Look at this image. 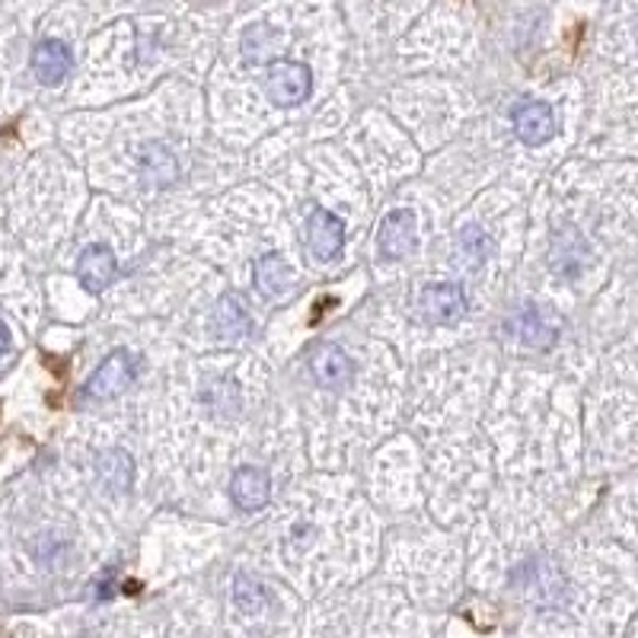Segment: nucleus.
<instances>
[{
	"label": "nucleus",
	"mask_w": 638,
	"mask_h": 638,
	"mask_svg": "<svg viewBox=\"0 0 638 638\" xmlns=\"http://www.w3.org/2000/svg\"><path fill=\"white\" fill-rule=\"evenodd\" d=\"M265 90H268V99L282 109H291V105H300L307 102L310 90H313V74L307 64L300 61H275L268 67V80H265Z\"/></svg>",
	"instance_id": "nucleus-1"
},
{
	"label": "nucleus",
	"mask_w": 638,
	"mask_h": 638,
	"mask_svg": "<svg viewBox=\"0 0 638 638\" xmlns=\"http://www.w3.org/2000/svg\"><path fill=\"white\" fill-rule=\"evenodd\" d=\"M135 384V358L128 354V351H112L102 364H99L97 371H93V377L87 380V387H84V396L87 399H115V396H122L128 387Z\"/></svg>",
	"instance_id": "nucleus-2"
},
{
	"label": "nucleus",
	"mask_w": 638,
	"mask_h": 638,
	"mask_svg": "<svg viewBox=\"0 0 638 638\" xmlns=\"http://www.w3.org/2000/svg\"><path fill=\"white\" fill-rule=\"evenodd\" d=\"M310 371H313V380L323 387V390H345L354 377V364L351 358L345 354L339 345L323 342L313 348L310 354Z\"/></svg>",
	"instance_id": "nucleus-3"
},
{
	"label": "nucleus",
	"mask_w": 638,
	"mask_h": 638,
	"mask_svg": "<svg viewBox=\"0 0 638 638\" xmlns=\"http://www.w3.org/2000/svg\"><path fill=\"white\" fill-rule=\"evenodd\" d=\"M345 243V224L336 217V214H329V211H323V208H316L313 214H310V221H307V252L313 255V259H320V262H333L339 252H342Z\"/></svg>",
	"instance_id": "nucleus-4"
},
{
	"label": "nucleus",
	"mask_w": 638,
	"mask_h": 638,
	"mask_svg": "<svg viewBox=\"0 0 638 638\" xmlns=\"http://www.w3.org/2000/svg\"><path fill=\"white\" fill-rule=\"evenodd\" d=\"M422 313L428 323L435 326H456L466 313V297L463 288L453 285V282H443V285H428L422 291Z\"/></svg>",
	"instance_id": "nucleus-5"
},
{
	"label": "nucleus",
	"mask_w": 638,
	"mask_h": 638,
	"mask_svg": "<svg viewBox=\"0 0 638 638\" xmlns=\"http://www.w3.org/2000/svg\"><path fill=\"white\" fill-rule=\"evenodd\" d=\"M508 329H511V336L517 342L530 345V348H549V345L555 342V336H559L555 320L546 310H540L537 303H524L521 310H514Z\"/></svg>",
	"instance_id": "nucleus-6"
},
{
	"label": "nucleus",
	"mask_w": 638,
	"mask_h": 638,
	"mask_svg": "<svg viewBox=\"0 0 638 638\" xmlns=\"http://www.w3.org/2000/svg\"><path fill=\"white\" fill-rule=\"evenodd\" d=\"M418 243V221H415V211L409 208H399L390 211L380 224V252L387 259H405Z\"/></svg>",
	"instance_id": "nucleus-7"
},
{
	"label": "nucleus",
	"mask_w": 638,
	"mask_h": 638,
	"mask_svg": "<svg viewBox=\"0 0 638 638\" xmlns=\"http://www.w3.org/2000/svg\"><path fill=\"white\" fill-rule=\"evenodd\" d=\"M514 132L527 148H540L555 135V115L540 99H527L514 109Z\"/></svg>",
	"instance_id": "nucleus-8"
},
{
	"label": "nucleus",
	"mask_w": 638,
	"mask_h": 638,
	"mask_svg": "<svg viewBox=\"0 0 638 638\" xmlns=\"http://www.w3.org/2000/svg\"><path fill=\"white\" fill-rule=\"evenodd\" d=\"M268 495H272V479L265 470L259 466H240L230 479V498L234 504L252 514V511H262L268 504Z\"/></svg>",
	"instance_id": "nucleus-9"
},
{
	"label": "nucleus",
	"mask_w": 638,
	"mask_h": 638,
	"mask_svg": "<svg viewBox=\"0 0 638 638\" xmlns=\"http://www.w3.org/2000/svg\"><path fill=\"white\" fill-rule=\"evenodd\" d=\"M71 67H74L71 49L64 42H58V39H46L33 51V74L46 87H58L71 74Z\"/></svg>",
	"instance_id": "nucleus-10"
},
{
	"label": "nucleus",
	"mask_w": 638,
	"mask_h": 638,
	"mask_svg": "<svg viewBox=\"0 0 638 638\" xmlns=\"http://www.w3.org/2000/svg\"><path fill=\"white\" fill-rule=\"evenodd\" d=\"M77 278L80 285L90 291V295H99L112 285L115 278V255L109 246H87L80 252V262H77Z\"/></svg>",
	"instance_id": "nucleus-11"
},
{
	"label": "nucleus",
	"mask_w": 638,
	"mask_h": 638,
	"mask_svg": "<svg viewBox=\"0 0 638 638\" xmlns=\"http://www.w3.org/2000/svg\"><path fill=\"white\" fill-rule=\"evenodd\" d=\"M295 285V272L278 252H268L255 262V288L265 297H285Z\"/></svg>",
	"instance_id": "nucleus-12"
},
{
	"label": "nucleus",
	"mask_w": 638,
	"mask_h": 638,
	"mask_svg": "<svg viewBox=\"0 0 638 638\" xmlns=\"http://www.w3.org/2000/svg\"><path fill=\"white\" fill-rule=\"evenodd\" d=\"M217 336L221 339H243L249 333V310L240 295H227L217 303V316H214Z\"/></svg>",
	"instance_id": "nucleus-13"
},
{
	"label": "nucleus",
	"mask_w": 638,
	"mask_h": 638,
	"mask_svg": "<svg viewBox=\"0 0 638 638\" xmlns=\"http://www.w3.org/2000/svg\"><path fill=\"white\" fill-rule=\"evenodd\" d=\"M99 476H102V483L112 491H125L132 486V476H135L132 456L122 453V450L102 453V456H99Z\"/></svg>",
	"instance_id": "nucleus-14"
},
{
	"label": "nucleus",
	"mask_w": 638,
	"mask_h": 638,
	"mask_svg": "<svg viewBox=\"0 0 638 638\" xmlns=\"http://www.w3.org/2000/svg\"><path fill=\"white\" fill-rule=\"evenodd\" d=\"M456 255H460L463 265H473V268L483 265L486 255H489V237H486L479 227L460 230V237H456Z\"/></svg>",
	"instance_id": "nucleus-15"
},
{
	"label": "nucleus",
	"mask_w": 638,
	"mask_h": 638,
	"mask_svg": "<svg viewBox=\"0 0 638 638\" xmlns=\"http://www.w3.org/2000/svg\"><path fill=\"white\" fill-rule=\"evenodd\" d=\"M234 600H237V606H240L243 613H255V610L265 606V590H262V585H259L255 578L240 575L237 585H234Z\"/></svg>",
	"instance_id": "nucleus-16"
},
{
	"label": "nucleus",
	"mask_w": 638,
	"mask_h": 638,
	"mask_svg": "<svg viewBox=\"0 0 638 638\" xmlns=\"http://www.w3.org/2000/svg\"><path fill=\"white\" fill-rule=\"evenodd\" d=\"M7 348H10V333H7V326L0 323V358L7 354Z\"/></svg>",
	"instance_id": "nucleus-17"
}]
</instances>
